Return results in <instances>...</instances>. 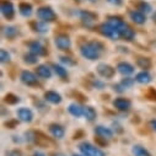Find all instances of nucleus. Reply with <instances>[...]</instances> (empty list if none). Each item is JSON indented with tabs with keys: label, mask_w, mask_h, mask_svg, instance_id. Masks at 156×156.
I'll list each match as a JSON object with an SVG mask.
<instances>
[{
	"label": "nucleus",
	"mask_w": 156,
	"mask_h": 156,
	"mask_svg": "<svg viewBox=\"0 0 156 156\" xmlns=\"http://www.w3.org/2000/svg\"><path fill=\"white\" fill-rule=\"evenodd\" d=\"M32 156H46V155H44L43 152H41V151H36V152H34Z\"/></svg>",
	"instance_id": "44"
},
{
	"label": "nucleus",
	"mask_w": 156,
	"mask_h": 156,
	"mask_svg": "<svg viewBox=\"0 0 156 156\" xmlns=\"http://www.w3.org/2000/svg\"><path fill=\"white\" fill-rule=\"evenodd\" d=\"M19 10H20V14L25 17H30L32 15V6L27 3H21L19 6Z\"/></svg>",
	"instance_id": "27"
},
{
	"label": "nucleus",
	"mask_w": 156,
	"mask_h": 156,
	"mask_svg": "<svg viewBox=\"0 0 156 156\" xmlns=\"http://www.w3.org/2000/svg\"><path fill=\"white\" fill-rule=\"evenodd\" d=\"M37 17L44 21V22H52L57 19L55 12L52 10V8L49 6H44V8H40L37 10Z\"/></svg>",
	"instance_id": "4"
},
{
	"label": "nucleus",
	"mask_w": 156,
	"mask_h": 156,
	"mask_svg": "<svg viewBox=\"0 0 156 156\" xmlns=\"http://www.w3.org/2000/svg\"><path fill=\"white\" fill-rule=\"evenodd\" d=\"M132 106V102L128 100V98H123V97H119V98H115L113 101V107L117 108L118 111H128Z\"/></svg>",
	"instance_id": "11"
},
{
	"label": "nucleus",
	"mask_w": 156,
	"mask_h": 156,
	"mask_svg": "<svg viewBox=\"0 0 156 156\" xmlns=\"http://www.w3.org/2000/svg\"><path fill=\"white\" fill-rule=\"evenodd\" d=\"M149 126H150V128H151L152 130H155V132H156V119H152V121H150Z\"/></svg>",
	"instance_id": "43"
},
{
	"label": "nucleus",
	"mask_w": 156,
	"mask_h": 156,
	"mask_svg": "<svg viewBox=\"0 0 156 156\" xmlns=\"http://www.w3.org/2000/svg\"><path fill=\"white\" fill-rule=\"evenodd\" d=\"M119 36H121V38H123V40H126V41H132L134 38V36H135V33H134V31L129 26L124 25L119 30Z\"/></svg>",
	"instance_id": "15"
},
{
	"label": "nucleus",
	"mask_w": 156,
	"mask_h": 156,
	"mask_svg": "<svg viewBox=\"0 0 156 156\" xmlns=\"http://www.w3.org/2000/svg\"><path fill=\"white\" fill-rule=\"evenodd\" d=\"M89 2H91V3H96V2H98V0H89Z\"/></svg>",
	"instance_id": "47"
},
{
	"label": "nucleus",
	"mask_w": 156,
	"mask_h": 156,
	"mask_svg": "<svg viewBox=\"0 0 156 156\" xmlns=\"http://www.w3.org/2000/svg\"><path fill=\"white\" fill-rule=\"evenodd\" d=\"M60 62L66 64V65H75L76 64V62L71 60V58H69V57H60Z\"/></svg>",
	"instance_id": "36"
},
{
	"label": "nucleus",
	"mask_w": 156,
	"mask_h": 156,
	"mask_svg": "<svg viewBox=\"0 0 156 156\" xmlns=\"http://www.w3.org/2000/svg\"><path fill=\"white\" fill-rule=\"evenodd\" d=\"M73 156H81V155H73Z\"/></svg>",
	"instance_id": "49"
},
{
	"label": "nucleus",
	"mask_w": 156,
	"mask_h": 156,
	"mask_svg": "<svg viewBox=\"0 0 156 156\" xmlns=\"http://www.w3.org/2000/svg\"><path fill=\"white\" fill-rule=\"evenodd\" d=\"M117 70H118L122 75L128 76V75L134 73V66L127 62H121V63H118V65H117Z\"/></svg>",
	"instance_id": "13"
},
{
	"label": "nucleus",
	"mask_w": 156,
	"mask_h": 156,
	"mask_svg": "<svg viewBox=\"0 0 156 156\" xmlns=\"http://www.w3.org/2000/svg\"><path fill=\"white\" fill-rule=\"evenodd\" d=\"M108 3L113 4V5H117V6H119L122 5V0H108Z\"/></svg>",
	"instance_id": "42"
},
{
	"label": "nucleus",
	"mask_w": 156,
	"mask_h": 156,
	"mask_svg": "<svg viewBox=\"0 0 156 156\" xmlns=\"http://www.w3.org/2000/svg\"><path fill=\"white\" fill-rule=\"evenodd\" d=\"M36 71H37V75L42 77V79H51L52 76V70L47 65H38Z\"/></svg>",
	"instance_id": "17"
},
{
	"label": "nucleus",
	"mask_w": 156,
	"mask_h": 156,
	"mask_svg": "<svg viewBox=\"0 0 156 156\" xmlns=\"http://www.w3.org/2000/svg\"><path fill=\"white\" fill-rule=\"evenodd\" d=\"M55 46L59 51H68L71 47V41L66 34H59L55 37Z\"/></svg>",
	"instance_id": "7"
},
{
	"label": "nucleus",
	"mask_w": 156,
	"mask_h": 156,
	"mask_svg": "<svg viewBox=\"0 0 156 156\" xmlns=\"http://www.w3.org/2000/svg\"><path fill=\"white\" fill-rule=\"evenodd\" d=\"M113 89H114V91H117V92H123V91L126 90V89H124V87H123L121 84H118V85H114V86H113Z\"/></svg>",
	"instance_id": "40"
},
{
	"label": "nucleus",
	"mask_w": 156,
	"mask_h": 156,
	"mask_svg": "<svg viewBox=\"0 0 156 156\" xmlns=\"http://www.w3.org/2000/svg\"><path fill=\"white\" fill-rule=\"evenodd\" d=\"M20 79H21V81H22L25 85H27V86H36V85H38L37 76H36L33 73L28 71V70H23V71L21 73Z\"/></svg>",
	"instance_id": "5"
},
{
	"label": "nucleus",
	"mask_w": 156,
	"mask_h": 156,
	"mask_svg": "<svg viewBox=\"0 0 156 156\" xmlns=\"http://www.w3.org/2000/svg\"><path fill=\"white\" fill-rule=\"evenodd\" d=\"M95 133L98 135V136H102V138H106V139H109L112 138L113 135V132L109 129V128H106L103 126H97L95 128Z\"/></svg>",
	"instance_id": "20"
},
{
	"label": "nucleus",
	"mask_w": 156,
	"mask_h": 156,
	"mask_svg": "<svg viewBox=\"0 0 156 156\" xmlns=\"http://www.w3.org/2000/svg\"><path fill=\"white\" fill-rule=\"evenodd\" d=\"M146 97L149 100H151V101H156V90L152 89V87H150L147 90V92H146Z\"/></svg>",
	"instance_id": "35"
},
{
	"label": "nucleus",
	"mask_w": 156,
	"mask_h": 156,
	"mask_svg": "<svg viewBox=\"0 0 156 156\" xmlns=\"http://www.w3.org/2000/svg\"><path fill=\"white\" fill-rule=\"evenodd\" d=\"M23 62H25L26 64H28V65H33V64H36V63L38 62V55H36V54L32 53V52L26 53V54L23 55Z\"/></svg>",
	"instance_id": "29"
},
{
	"label": "nucleus",
	"mask_w": 156,
	"mask_h": 156,
	"mask_svg": "<svg viewBox=\"0 0 156 156\" xmlns=\"http://www.w3.org/2000/svg\"><path fill=\"white\" fill-rule=\"evenodd\" d=\"M84 133L83 132H77V133H75V135H74V139H79V136L80 135H83Z\"/></svg>",
	"instance_id": "45"
},
{
	"label": "nucleus",
	"mask_w": 156,
	"mask_h": 156,
	"mask_svg": "<svg viewBox=\"0 0 156 156\" xmlns=\"http://www.w3.org/2000/svg\"><path fill=\"white\" fill-rule=\"evenodd\" d=\"M0 60H2V63H4V64L10 62V54H9L5 49L0 51Z\"/></svg>",
	"instance_id": "33"
},
{
	"label": "nucleus",
	"mask_w": 156,
	"mask_h": 156,
	"mask_svg": "<svg viewBox=\"0 0 156 156\" xmlns=\"http://www.w3.org/2000/svg\"><path fill=\"white\" fill-rule=\"evenodd\" d=\"M133 83H134V80L132 79V77H127V79H123V80L121 81V85H122L124 89H127V87H130V86L133 85Z\"/></svg>",
	"instance_id": "34"
},
{
	"label": "nucleus",
	"mask_w": 156,
	"mask_h": 156,
	"mask_svg": "<svg viewBox=\"0 0 156 156\" xmlns=\"http://www.w3.org/2000/svg\"><path fill=\"white\" fill-rule=\"evenodd\" d=\"M6 156H21V152L19 150H12V151H9Z\"/></svg>",
	"instance_id": "39"
},
{
	"label": "nucleus",
	"mask_w": 156,
	"mask_h": 156,
	"mask_svg": "<svg viewBox=\"0 0 156 156\" xmlns=\"http://www.w3.org/2000/svg\"><path fill=\"white\" fill-rule=\"evenodd\" d=\"M79 150L84 154V156H106L101 149H98L97 146H94L92 144L86 143V141L79 144Z\"/></svg>",
	"instance_id": "2"
},
{
	"label": "nucleus",
	"mask_w": 156,
	"mask_h": 156,
	"mask_svg": "<svg viewBox=\"0 0 156 156\" xmlns=\"http://www.w3.org/2000/svg\"><path fill=\"white\" fill-rule=\"evenodd\" d=\"M98 31H100L105 37H108V38H111V40H118V38H121L118 30L114 28L113 26H111L108 22H105V23L100 25Z\"/></svg>",
	"instance_id": "3"
},
{
	"label": "nucleus",
	"mask_w": 156,
	"mask_h": 156,
	"mask_svg": "<svg viewBox=\"0 0 156 156\" xmlns=\"http://www.w3.org/2000/svg\"><path fill=\"white\" fill-rule=\"evenodd\" d=\"M79 16H80V19L83 20V22H85V23H92V22H95L96 20H97V15L96 14H94V12H91V11H86V10H81V11H79Z\"/></svg>",
	"instance_id": "14"
},
{
	"label": "nucleus",
	"mask_w": 156,
	"mask_h": 156,
	"mask_svg": "<svg viewBox=\"0 0 156 156\" xmlns=\"http://www.w3.org/2000/svg\"><path fill=\"white\" fill-rule=\"evenodd\" d=\"M132 152L134 156H151V154L141 145H134L132 149Z\"/></svg>",
	"instance_id": "25"
},
{
	"label": "nucleus",
	"mask_w": 156,
	"mask_h": 156,
	"mask_svg": "<svg viewBox=\"0 0 156 156\" xmlns=\"http://www.w3.org/2000/svg\"><path fill=\"white\" fill-rule=\"evenodd\" d=\"M49 132H51V134L55 138V139H62L63 136H64V134H65V130H64V128L60 126V124H57V123H52V124H49Z\"/></svg>",
	"instance_id": "12"
},
{
	"label": "nucleus",
	"mask_w": 156,
	"mask_h": 156,
	"mask_svg": "<svg viewBox=\"0 0 156 156\" xmlns=\"http://www.w3.org/2000/svg\"><path fill=\"white\" fill-rule=\"evenodd\" d=\"M136 65L144 70H147L151 68L152 63H151V59L150 58H146V57H136Z\"/></svg>",
	"instance_id": "21"
},
{
	"label": "nucleus",
	"mask_w": 156,
	"mask_h": 156,
	"mask_svg": "<svg viewBox=\"0 0 156 156\" xmlns=\"http://www.w3.org/2000/svg\"><path fill=\"white\" fill-rule=\"evenodd\" d=\"M3 33L6 38H9V40H14V38L17 36L19 31H17V27H15V26H6L3 28Z\"/></svg>",
	"instance_id": "23"
},
{
	"label": "nucleus",
	"mask_w": 156,
	"mask_h": 156,
	"mask_svg": "<svg viewBox=\"0 0 156 156\" xmlns=\"http://www.w3.org/2000/svg\"><path fill=\"white\" fill-rule=\"evenodd\" d=\"M28 48H30V52L34 53L36 55H46V54H47L46 47L42 46V43L37 42V41L30 42V43H28Z\"/></svg>",
	"instance_id": "9"
},
{
	"label": "nucleus",
	"mask_w": 156,
	"mask_h": 156,
	"mask_svg": "<svg viewBox=\"0 0 156 156\" xmlns=\"http://www.w3.org/2000/svg\"><path fill=\"white\" fill-rule=\"evenodd\" d=\"M68 111H69V113L71 114V115H74V117H81L83 114H84V107H81L80 105H77V103H71V105H69V107H68Z\"/></svg>",
	"instance_id": "19"
},
{
	"label": "nucleus",
	"mask_w": 156,
	"mask_h": 156,
	"mask_svg": "<svg viewBox=\"0 0 156 156\" xmlns=\"http://www.w3.org/2000/svg\"><path fill=\"white\" fill-rule=\"evenodd\" d=\"M17 115H19V118L20 121L25 122V123H31L33 121V112L30 109V108H20L17 111Z\"/></svg>",
	"instance_id": "10"
},
{
	"label": "nucleus",
	"mask_w": 156,
	"mask_h": 156,
	"mask_svg": "<svg viewBox=\"0 0 156 156\" xmlns=\"http://www.w3.org/2000/svg\"><path fill=\"white\" fill-rule=\"evenodd\" d=\"M135 80H136L139 84H144V85H145V84H149V83L151 81V75H150L146 70H144V71L136 74Z\"/></svg>",
	"instance_id": "22"
},
{
	"label": "nucleus",
	"mask_w": 156,
	"mask_h": 156,
	"mask_svg": "<svg viewBox=\"0 0 156 156\" xmlns=\"http://www.w3.org/2000/svg\"><path fill=\"white\" fill-rule=\"evenodd\" d=\"M97 73L102 77H105V79H111V77H113L114 74H115V69L113 66L108 65V64L101 63V64L97 65Z\"/></svg>",
	"instance_id": "6"
},
{
	"label": "nucleus",
	"mask_w": 156,
	"mask_h": 156,
	"mask_svg": "<svg viewBox=\"0 0 156 156\" xmlns=\"http://www.w3.org/2000/svg\"><path fill=\"white\" fill-rule=\"evenodd\" d=\"M92 85L96 87V89H103L105 87V84L102 81H98V80H92Z\"/></svg>",
	"instance_id": "37"
},
{
	"label": "nucleus",
	"mask_w": 156,
	"mask_h": 156,
	"mask_svg": "<svg viewBox=\"0 0 156 156\" xmlns=\"http://www.w3.org/2000/svg\"><path fill=\"white\" fill-rule=\"evenodd\" d=\"M105 51V46L98 41H91L81 46L80 53L84 58L89 60H96L101 57L102 52Z\"/></svg>",
	"instance_id": "1"
},
{
	"label": "nucleus",
	"mask_w": 156,
	"mask_h": 156,
	"mask_svg": "<svg viewBox=\"0 0 156 156\" xmlns=\"http://www.w3.org/2000/svg\"><path fill=\"white\" fill-rule=\"evenodd\" d=\"M53 69H54V71H55V74H57L58 76H60V77H66L68 71H66V69H65V68H63L62 65L53 64Z\"/></svg>",
	"instance_id": "30"
},
{
	"label": "nucleus",
	"mask_w": 156,
	"mask_h": 156,
	"mask_svg": "<svg viewBox=\"0 0 156 156\" xmlns=\"http://www.w3.org/2000/svg\"><path fill=\"white\" fill-rule=\"evenodd\" d=\"M102 139H103L102 136H98V138H96V141H97L98 144H101V145H103V146H106V145H107L108 143L106 141V139H105V140H102Z\"/></svg>",
	"instance_id": "41"
},
{
	"label": "nucleus",
	"mask_w": 156,
	"mask_h": 156,
	"mask_svg": "<svg viewBox=\"0 0 156 156\" xmlns=\"http://www.w3.org/2000/svg\"><path fill=\"white\" fill-rule=\"evenodd\" d=\"M107 22L111 25V26H113L114 28H117L118 30V32H119V30L126 25L124 23V21L121 19V17H115V16H112V17H108V20H107Z\"/></svg>",
	"instance_id": "24"
},
{
	"label": "nucleus",
	"mask_w": 156,
	"mask_h": 156,
	"mask_svg": "<svg viewBox=\"0 0 156 156\" xmlns=\"http://www.w3.org/2000/svg\"><path fill=\"white\" fill-rule=\"evenodd\" d=\"M0 9H2V14L4 15L5 19L11 20L15 15V8L12 5L11 2H3L2 5H0Z\"/></svg>",
	"instance_id": "8"
},
{
	"label": "nucleus",
	"mask_w": 156,
	"mask_h": 156,
	"mask_svg": "<svg viewBox=\"0 0 156 156\" xmlns=\"http://www.w3.org/2000/svg\"><path fill=\"white\" fill-rule=\"evenodd\" d=\"M138 10L140 11V12H150L151 11V6L147 4V3H145V2H140L139 4H138Z\"/></svg>",
	"instance_id": "32"
},
{
	"label": "nucleus",
	"mask_w": 156,
	"mask_h": 156,
	"mask_svg": "<svg viewBox=\"0 0 156 156\" xmlns=\"http://www.w3.org/2000/svg\"><path fill=\"white\" fill-rule=\"evenodd\" d=\"M154 21L156 22V12H155V15H154Z\"/></svg>",
	"instance_id": "48"
},
{
	"label": "nucleus",
	"mask_w": 156,
	"mask_h": 156,
	"mask_svg": "<svg viewBox=\"0 0 156 156\" xmlns=\"http://www.w3.org/2000/svg\"><path fill=\"white\" fill-rule=\"evenodd\" d=\"M44 100L53 105H59L62 102V96L55 91H47L44 92Z\"/></svg>",
	"instance_id": "16"
},
{
	"label": "nucleus",
	"mask_w": 156,
	"mask_h": 156,
	"mask_svg": "<svg viewBox=\"0 0 156 156\" xmlns=\"http://www.w3.org/2000/svg\"><path fill=\"white\" fill-rule=\"evenodd\" d=\"M5 126H6L8 128H10V129H14V128L17 126V121H15V119L9 121V122H6V123H5Z\"/></svg>",
	"instance_id": "38"
},
{
	"label": "nucleus",
	"mask_w": 156,
	"mask_h": 156,
	"mask_svg": "<svg viewBox=\"0 0 156 156\" xmlns=\"http://www.w3.org/2000/svg\"><path fill=\"white\" fill-rule=\"evenodd\" d=\"M52 156H64V155L60 152H57V154H52Z\"/></svg>",
	"instance_id": "46"
},
{
	"label": "nucleus",
	"mask_w": 156,
	"mask_h": 156,
	"mask_svg": "<svg viewBox=\"0 0 156 156\" xmlns=\"http://www.w3.org/2000/svg\"><path fill=\"white\" fill-rule=\"evenodd\" d=\"M19 101H20V98L16 95H14V94H8L5 96V102L8 105H16Z\"/></svg>",
	"instance_id": "31"
},
{
	"label": "nucleus",
	"mask_w": 156,
	"mask_h": 156,
	"mask_svg": "<svg viewBox=\"0 0 156 156\" xmlns=\"http://www.w3.org/2000/svg\"><path fill=\"white\" fill-rule=\"evenodd\" d=\"M84 115H85V118L87 119V121H90V122H92L95 118H96V111L94 109V107H91V106H86V107H84Z\"/></svg>",
	"instance_id": "28"
},
{
	"label": "nucleus",
	"mask_w": 156,
	"mask_h": 156,
	"mask_svg": "<svg viewBox=\"0 0 156 156\" xmlns=\"http://www.w3.org/2000/svg\"><path fill=\"white\" fill-rule=\"evenodd\" d=\"M32 28L34 32H38V33H46L48 31V26L44 21H41V22H33L32 23Z\"/></svg>",
	"instance_id": "26"
},
{
	"label": "nucleus",
	"mask_w": 156,
	"mask_h": 156,
	"mask_svg": "<svg viewBox=\"0 0 156 156\" xmlns=\"http://www.w3.org/2000/svg\"><path fill=\"white\" fill-rule=\"evenodd\" d=\"M129 16H130V20L133 21V22H135V23H138V25H143V23H145V21H146V17H145V15L143 14V12H140V11H130L129 12Z\"/></svg>",
	"instance_id": "18"
}]
</instances>
